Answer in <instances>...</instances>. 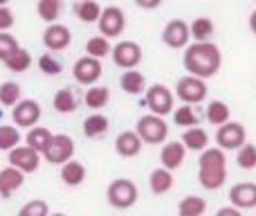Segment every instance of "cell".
<instances>
[{
	"label": "cell",
	"instance_id": "ac0fdd59",
	"mask_svg": "<svg viewBox=\"0 0 256 216\" xmlns=\"http://www.w3.org/2000/svg\"><path fill=\"white\" fill-rule=\"evenodd\" d=\"M142 146H144V142L140 140V135H137L135 131L120 133L115 140V151H117V155H122V158H135V155H140Z\"/></svg>",
	"mask_w": 256,
	"mask_h": 216
},
{
	"label": "cell",
	"instance_id": "52a82bcc",
	"mask_svg": "<svg viewBox=\"0 0 256 216\" xmlns=\"http://www.w3.org/2000/svg\"><path fill=\"white\" fill-rule=\"evenodd\" d=\"M209 88H207V81L198 79V77H180L176 84V95L184 102V106H194V104H200L204 102V97H207Z\"/></svg>",
	"mask_w": 256,
	"mask_h": 216
},
{
	"label": "cell",
	"instance_id": "1f68e13d",
	"mask_svg": "<svg viewBox=\"0 0 256 216\" xmlns=\"http://www.w3.org/2000/svg\"><path fill=\"white\" fill-rule=\"evenodd\" d=\"M22 99V90L16 81H2L0 84V104L7 108H14Z\"/></svg>",
	"mask_w": 256,
	"mask_h": 216
},
{
	"label": "cell",
	"instance_id": "ee69618b",
	"mask_svg": "<svg viewBox=\"0 0 256 216\" xmlns=\"http://www.w3.org/2000/svg\"><path fill=\"white\" fill-rule=\"evenodd\" d=\"M137 5L144 9H150V7H160V0H137Z\"/></svg>",
	"mask_w": 256,
	"mask_h": 216
},
{
	"label": "cell",
	"instance_id": "bcb514c9",
	"mask_svg": "<svg viewBox=\"0 0 256 216\" xmlns=\"http://www.w3.org/2000/svg\"><path fill=\"white\" fill-rule=\"evenodd\" d=\"M50 216H66V214H61V212H58V214H50Z\"/></svg>",
	"mask_w": 256,
	"mask_h": 216
},
{
	"label": "cell",
	"instance_id": "f6af8a7d",
	"mask_svg": "<svg viewBox=\"0 0 256 216\" xmlns=\"http://www.w3.org/2000/svg\"><path fill=\"white\" fill-rule=\"evenodd\" d=\"M250 30H252V34H256V9L250 14Z\"/></svg>",
	"mask_w": 256,
	"mask_h": 216
},
{
	"label": "cell",
	"instance_id": "60d3db41",
	"mask_svg": "<svg viewBox=\"0 0 256 216\" xmlns=\"http://www.w3.org/2000/svg\"><path fill=\"white\" fill-rule=\"evenodd\" d=\"M38 68H40V72H43V75L54 77V75H58V72H61V61H58V59H54L52 54H43V57L38 59Z\"/></svg>",
	"mask_w": 256,
	"mask_h": 216
},
{
	"label": "cell",
	"instance_id": "e0dca14e",
	"mask_svg": "<svg viewBox=\"0 0 256 216\" xmlns=\"http://www.w3.org/2000/svg\"><path fill=\"white\" fill-rule=\"evenodd\" d=\"M184 155H186V149H184L182 142H178V140L166 142V144L162 146V151H160V162H162V169H166V171L173 173L178 167H182Z\"/></svg>",
	"mask_w": 256,
	"mask_h": 216
},
{
	"label": "cell",
	"instance_id": "7402d4cb",
	"mask_svg": "<svg viewBox=\"0 0 256 216\" xmlns=\"http://www.w3.org/2000/svg\"><path fill=\"white\" fill-rule=\"evenodd\" d=\"M148 187L155 196L166 194V191H171V187H173V173L166 171V169H162V167L153 169L148 176Z\"/></svg>",
	"mask_w": 256,
	"mask_h": 216
},
{
	"label": "cell",
	"instance_id": "484cf974",
	"mask_svg": "<svg viewBox=\"0 0 256 216\" xmlns=\"http://www.w3.org/2000/svg\"><path fill=\"white\" fill-rule=\"evenodd\" d=\"M108 126H110V122H108V117L102 113H92L84 119V133H86V137H92V140L106 135Z\"/></svg>",
	"mask_w": 256,
	"mask_h": 216
},
{
	"label": "cell",
	"instance_id": "6da1fadb",
	"mask_svg": "<svg viewBox=\"0 0 256 216\" xmlns=\"http://www.w3.org/2000/svg\"><path fill=\"white\" fill-rule=\"evenodd\" d=\"M182 63H184V70L191 77H198V79L207 81L220 70L222 54L218 50V45H214L212 41L209 43H194L186 48Z\"/></svg>",
	"mask_w": 256,
	"mask_h": 216
},
{
	"label": "cell",
	"instance_id": "ab89813d",
	"mask_svg": "<svg viewBox=\"0 0 256 216\" xmlns=\"http://www.w3.org/2000/svg\"><path fill=\"white\" fill-rule=\"evenodd\" d=\"M18 48H20V45H18L16 36H12L9 32H0V61L4 63V59Z\"/></svg>",
	"mask_w": 256,
	"mask_h": 216
},
{
	"label": "cell",
	"instance_id": "9c48e42d",
	"mask_svg": "<svg viewBox=\"0 0 256 216\" xmlns=\"http://www.w3.org/2000/svg\"><path fill=\"white\" fill-rule=\"evenodd\" d=\"M99 32H102L104 39H115V36H120L122 32H124L126 27V16L124 12H122L120 7H115V5H108V7L102 9V16H99Z\"/></svg>",
	"mask_w": 256,
	"mask_h": 216
},
{
	"label": "cell",
	"instance_id": "2e32d148",
	"mask_svg": "<svg viewBox=\"0 0 256 216\" xmlns=\"http://www.w3.org/2000/svg\"><path fill=\"white\" fill-rule=\"evenodd\" d=\"M230 200L232 207L238 212L243 209H254L256 207V182H238L230 189Z\"/></svg>",
	"mask_w": 256,
	"mask_h": 216
},
{
	"label": "cell",
	"instance_id": "f546056e",
	"mask_svg": "<svg viewBox=\"0 0 256 216\" xmlns=\"http://www.w3.org/2000/svg\"><path fill=\"white\" fill-rule=\"evenodd\" d=\"M84 102H86V106L92 110L104 108L110 102V88H106V86H90V90H86Z\"/></svg>",
	"mask_w": 256,
	"mask_h": 216
},
{
	"label": "cell",
	"instance_id": "277c9868",
	"mask_svg": "<svg viewBox=\"0 0 256 216\" xmlns=\"http://www.w3.org/2000/svg\"><path fill=\"white\" fill-rule=\"evenodd\" d=\"M135 133L144 144H164L168 137V126L158 115H142L135 124Z\"/></svg>",
	"mask_w": 256,
	"mask_h": 216
},
{
	"label": "cell",
	"instance_id": "8fae6325",
	"mask_svg": "<svg viewBox=\"0 0 256 216\" xmlns=\"http://www.w3.org/2000/svg\"><path fill=\"white\" fill-rule=\"evenodd\" d=\"M102 75H104V68H102V61H97V59L81 57L72 66V77L81 86H94Z\"/></svg>",
	"mask_w": 256,
	"mask_h": 216
},
{
	"label": "cell",
	"instance_id": "3957f363",
	"mask_svg": "<svg viewBox=\"0 0 256 216\" xmlns=\"http://www.w3.org/2000/svg\"><path fill=\"white\" fill-rule=\"evenodd\" d=\"M106 198L110 203V207L115 209H130L132 205L140 198V191H137L135 182L128 180V178H117L108 185L106 189Z\"/></svg>",
	"mask_w": 256,
	"mask_h": 216
},
{
	"label": "cell",
	"instance_id": "ffe728a7",
	"mask_svg": "<svg viewBox=\"0 0 256 216\" xmlns=\"http://www.w3.org/2000/svg\"><path fill=\"white\" fill-rule=\"evenodd\" d=\"M52 135H54V133L50 131L48 126H34V128H30V131H27V137H25L27 144L25 146H30V149H34L36 153L43 155V151L48 149Z\"/></svg>",
	"mask_w": 256,
	"mask_h": 216
},
{
	"label": "cell",
	"instance_id": "7c38bea8",
	"mask_svg": "<svg viewBox=\"0 0 256 216\" xmlns=\"http://www.w3.org/2000/svg\"><path fill=\"white\" fill-rule=\"evenodd\" d=\"M40 104L36 99H20L16 106L12 108V119L16 124V128H34L40 119Z\"/></svg>",
	"mask_w": 256,
	"mask_h": 216
},
{
	"label": "cell",
	"instance_id": "83f0119b",
	"mask_svg": "<svg viewBox=\"0 0 256 216\" xmlns=\"http://www.w3.org/2000/svg\"><path fill=\"white\" fill-rule=\"evenodd\" d=\"M204 212H207V200L196 194L184 196L178 205V216H202Z\"/></svg>",
	"mask_w": 256,
	"mask_h": 216
},
{
	"label": "cell",
	"instance_id": "9a60e30c",
	"mask_svg": "<svg viewBox=\"0 0 256 216\" xmlns=\"http://www.w3.org/2000/svg\"><path fill=\"white\" fill-rule=\"evenodd\" d=\"M72 43V32L68 25H61V23H54V25H48L43 32V45L50 50V52H61V50H68Z\"/></svg>",
	"mask_w": 256,
	"mask_h": 216
},
{
	"label": "cell",
	"instance_id": "7bdbcfd3",
	"mask_svg": "<svg viewBox=\"0 0 256 216\" xmlns=\"http://www.w3.org/2000/svg\"><path fill=\"white\" fill-rule=\"evenodd\" d=\"M216 216H243V212H238L236 207H232V205H230V207H220V209H218Z\"/></svg>",
	"mask_w": 256,
	"mask_h": 216
},
{
	"label": "cell",
	"instance_id": "e575fe53",
	"mask_svg": "<svg viewBox=\"0 0 256 216\" xmlns=\"http://www.w3.org/2000/svg\"><path fill=\"white\" fill-rule=\"evenodd\" d=\"M4 66H7L12 72H25L27 68L32 66V54L27 52L25 48H18L4 59Z\"/></svg>",
	"mask_w": 256,
	"mask_h": 216
},
{
	"label": "cell",
	"instance_id": "603a6c76",
	"mask_svg": "<svg viewBox=\"0 0 256 216\" xmlns=\"http://www.w3.org/2000/svg\"><path fill=\"white\" fill-rule=\"evenodd\" d=\"M61 180L66 182L68 187H79L84 185L86 180V167L79 162V160H70L61 167Z\"/></svg>",
	"mask_w": 256,
	"mask_h": 216
},
{
	"label": "cell",
	"instance_id": "44dd1931",
	"mask_svg": "<svg viewBox=\"0 0 256 216\" xmlns=\"http://www.w3.org/2000/svg\"><path fill=\"white\" fill-rule=\"evenodd\" d=\"M180 142L184 144V149L200 151V153H202V151L207 149V144H209V135H207V131H204V128L194 126V128H186V131L182 133V140Z\"/></svg>",
	"mask_w": 256,
	"mask_h": 216
},
{
	"label": "cell",
	"instance_id": "4dcf8cb0",
	"mask_svg": "<svg viewBox=\"0 0 256 216\" xmlns=\"http://www.w3.org/2000/svg\"><path fill=\"white\" fill-rule=\"evenodd\" d=\"M102 9L104 7H99V3H94V0H81V3L74 5L76 18L84 23H97L99 16H102Z\"/></svg>",
	"mask_w": 256,
	"mask_h": 216
},
{
	"label": "cell",
	"instance_id": "f35d334b",
	"mask_svg": "<svg viewBox=\"0 0 256 216\" xmlns=\"http://www.w3.org/2000/svg\"><path fill=\"white\" fill-rule=\"evenodd\" d=\"M18 216H50V205L40 198L27 200V203L18 209Z\"/></svg>",
	"mask_w": 256,
	"mask_h": 216
},
{
	"label": "cell",
	"instance_id": "d6a6232c",
	"mask_svg": "<svg viewBox=\"0 0 256 216\" xmlns=\"http://www.w3.org/2000/svg\"><path fill=\"white\" fill-rule=\"evenodd\" d=\"M110 52H112V45H110V41L104 39V36H92V39L86 43V54H88L90 59L102 61V59L108 57Z\"/></svg>",
	"mask_w": 256,
	"mask_h": 216
},
{
	"label": "cell",
	"instance_id": "74e56055",
	"mask_svg": "<svg viewBox=\"0 0 256 216\" xmlns=\"http://www.w3.org/2000/svg\"><path fill=\"white\" fill-rule=\"evenodd\" d=\"M236 162H238L240 169H248L252 171L256 169V144H243L236 153Z\"/></svg>",
	"mask_w": 256,
	"mask_h": 216
},
{
	"label": "cell",
	"instance_id": "836d02e7",
	"mask_svg": "<svg viewBox=\"0 0 256 216\" xmlns=\"http://www.w3.org/2000/svg\"><path fill=\"white\" fill-rule=\"evenodd\" d=\"M61 0H38V5H36V12H38V16L43 18L45 23H50V25H54V23L58 21V16H61Z\"/></svg>",
	"mask_w": 256,
	"mask_h": 216
},
{
	"label": "cell",
	"instance_id": "d590c367",
	"mask_svg": "<svg viewBox=\"0 0 256 216\" xmlns=\"http://www.w3.org/2000/svg\"><path fill=\"white\" fill-rule=\"evenodd\" d=\"M20 146V131L9 124H0V151H14Z\"/></svg>",
	"mask_w": 256,
	"mask_h": 216
},
{
	"label": "cell",
	"instance_id": "cb8c5ba5",
	"mask_svg": "<svg viewBox=\"0 0 256 216\" xmlns=\"http://www.w3.org/2000/svg\"><path fill=\"white\" fill-rule=\"evenodd\" d=\"M214 30H216V27H214V21L207 16L194 18L189 25V34L196 39V43H209V39L214 36Z\"/></svg>",
	"mask_w": 256,
	"mask_h": 216
},
{
	"label": "cell",
	"instance_id": "d4e9b609",
	"mask_svg": "<svg viewBox=\"0 0 256 216\" xmlns=\"http://www.w3.org/2000/svg\"><path fill=\"white\" fill-rule=\"evenodd\" d=\"M120 86L126 95H142L146 93V77L137 70H126L120 79Z\"/></svg>",
	"mask_w": 256,
	"mask_h": 216
},
{
	"label": "cell",
	"instance_id": "d6986e66",
	"mask_svg": "<svg viewBox=\"0 0 256 216\" xmlns=\"http://www.w3.org/2000/svg\"><path fill=\"white\" fill-rule=\"evenodd\" d=\"M25 182V173H20L14 167H4L0 169V196L2 198H9L12 194H16L18 189Z\"/></svg>",
	"mask_w": 256,
	"mask_h": 216
},
{
	"label": "cell",
	"instance_id": "30bf717a",
	"mask_svg": "<svg viewBox=\"0 0 256 216\" xmlns=\"http://www.w3.org/2000/svg\"><path fill=\"white\" fill-rule=\"evenodd\" d=\"M112 61L122 70H137V66L142 63V48L135 41H120L110 52Z\"/></svg>",
	"mask_w": 256,
	"mask_h": 216
},
{
	"label": "cell",
	"instance_id": "f1b7e54d",
	"mask_svg": "<svg viewBox=\"0 0 256 216\" xmlns=\"http://www.w3.org/2000/svg\"><path fill=\"white\" fill-rule=\"evenodd\" d=\"M52 106H54L56 113H63V115L74 113V110H76V95H74V90H72V88L56 90V95H54V99H52Z\"/></svg>",
	"mask_w": 256,
	"mask_h": 216
},
{
	"label": "cell",
	"instance_id": "5bb4252c",
	"mask_svg": "<svg viewBox=\"0 0 256 216\" xmlns=\"http://www.w3.org/2000/svg\"><path fill=\"white\" fill-rule=\"evenodd\" d=\"M162 43L171 50L186 48V43H189V25L184 21H180V18L168 21L162 32Z\"/></svg>",
	"mask_w": 256,
	"mask_h": 216
},
{
	"label": "cell",
	"instance_id": "8d00e7d4",
	"mask_svg": "<svg viewBox=\"0 0 256 216\" xmlns=\"http://www.w3.org/2000/svg\"><path fill=\"white\" fill-rule=\"evenodd\" d=\"M173 122H176V126H198V115H196V110L191 106H180V108H173Z\"/></svg>",
	"mask_w": 256,
	"mask_h": 216
},
{
	"label": "cell",
	"instance_id": "4316f807",
	"mask_svg": "<svg viewBox=\"0 0 256 216\" xmlns=\"http://www.w3.org/2000/svg\"><path fill=\"white\" fill-rule=\"evenodd\" d=\"M204 115H207V122L214 124V126H222V124L230 122V115L232 110L227 106L225 102H220V99H214V102L207 104V110H204Z\"/></svg>",
	"mask_w": 256,
	"mask_h": 216
},
{
	"label": "cell",
	"instance_id": "7a4b0ae2",
	"mask_svg": "<svg viewBox=\"0 0 256 216\" xmlns=\"http://www.w3.org/2000/svg\"><path fill=\"white\" fill-rule=\"evenodd\" d=\"M198 180L204 189L216 191L227 180V158L218 146H207L198 160Z\"/></svg>",
	"mask_w": 256,
	"mask_h": 216
},
{
	"label": "cell",
	"instance_id": "5b68a950",
	"mask_svg": "<svg viewBox=\"0 0 256 216\" xmlns=\"http://www.w3.org/2000/svg\"><path fill=\"white\" fill-rule=\"evenodd\" d=\"M72 155H74V140L66 133H54L40 158H45L50 164H61L63 167L66 162L72 160Z\"/></svg>",
	"mask_w": 256,
	"mask_h": 216
},
{
	"label": "cell",
	"instance_id": "8992f818",
	"mask_svg": "<svg viewBox=\"0 0 256 216\" xmlns=\"http://www.w3.org/2000/svg\"><path fill=\"white\" fill-rule=\"evenodd\" d=\"M216 144L220 151H238L243 144H248V133L240 122H227L218 126L216 131Z\"/></svg>",
	"mask_w": 256,
	"mask_h": 216
},
{
	"label": "cell",
	"instance_id": "b9f144b4",
	"mask_svg": "<svg viewBox=\"0 0 256 216\" xmlns=\"http://www.w3.org/2000/svg\"><path fill=\"white\" fill-rule=\"evenodd\" d=\"M14 27V12L7 5H0V32H9Z\"/></svg>",
	"mask_w": 256,
	"mask_h": 216
},
{
	"label": "cell",
	"instance_id": "ba28073f",
	"mask_svg": "<svg viewBox=\"0 0 256 216\" xmlns=\"http://www.w3.org/2000/svg\"><path fill=\"white\" fill-rule=\"evenodd\" d=\"M173 102H176V95L164 84H153L150 88H146V104L150 108V115H158L164 119V115H171Z\"/></svg>",
	"mask_w": 256,
	"mask_h": 216
},
{
	"label": "cell",
	"instance_id": "4fadbf2b",
	"mask_svg": "<svg viewBox=\"0 0 256 216\" xmlns=\"http://www.w3.org/2000/svg\"><path fill=\"white\" fill-rule=\"evenodd\" d=\"M9 167L18 169L20 173H34L40 167V153H36L30 146H16L14 151H9Z\"/></svg>",
	"mask_w": 256,
	"mask_h": 216
}]
</instances>
